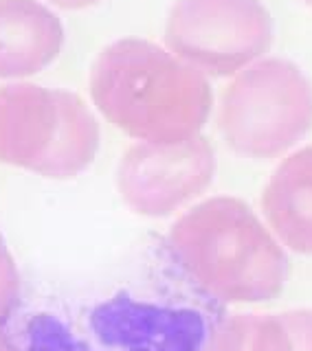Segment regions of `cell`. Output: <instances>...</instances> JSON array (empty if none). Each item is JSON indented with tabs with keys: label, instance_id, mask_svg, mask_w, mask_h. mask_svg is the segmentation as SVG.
Masks as SVG:
<instances>
[{
	"label": "cell",
	"instance_id": "1",
	"mask_svg": "<svg viewBox=\"0 0 312 351\" xmlns=\"http://www.w3.org/2000/svg\"><path fill=\"white\" fill-rule=\"evenodd\" d=\"M91 99L108 123L156 143L200 134L214 106L205 73L141 38L119 40L99 53Z\"/></svg>",
	"mask_w": 312,
	"mask_h": 351
},
{
	"label": "cell",
	"instance_id": "2",
	"mask_svg": "<svg viewBox=\"0 0 312 351\" xmlns=\"http://www.w3.org/2000/svg\"><path fill=\"white\" fill-rule=\"evenodd\" d=\"M172 246L185 268L211 290L238 296L275 292L286 257L251 208L236 197H211L172 228Z\"/></svg>",
	"mask_w": 312,
	"mask_h": 351
},
{
	"label": "cell",
	"instance_id": "3",
	"mask_svg": "<svg viewBox=\"0 0 312 351\" xmlns=\"http://www.w3.org/2000/svg\"><path fill=\"white\" fill-rule=\"evenodd\" d=\"M99 123L75 93L0 86V162L47 178H73L93 162Z\"/></svg>",
	"mask_w": 312,
	"mask_h": 351
},
{
	"label": "cell",
	"instance_id": "4",
	"mask_svg": "<svg viewBox=\"0 0 312 351\" xmlns=\"http://www.w3.org/2000/svg\"><path fill=\"white\" fill-rule=\"evenodd\" d=\"M218 128L242 158H277L312 128V84L288 60L247 66L222 95Z\"/></svg>",
	"mask_w": 312,
	"mask_h": 351
},
{
	"label": "cell",
	"instance_id": "5",
	"mask_svg": "<svg viewBox=\"0 0 312 351\" xmlns=\"http://www.w3.org/2000/svg\"><path fill=\"white\" fill-rule=\"evenodd\" d=\"M220 310L196 285L119 290L86 312L84 329L106 351H209Z\"/></svg>",
	"mask_w": 312,
	"mask_h": 351
},
{
	"label": "cell",
	"instance_id": "6",
	"mask_svg": "<svg viewBox=\"0 0 312 351\" xmlns=\"http://www.w3.org/2000/svg\"><path fill=\"white\" fill-rule=\"evenodd\" d=\"M271 42L273 20L262 0H178L165 27L167 49L211 77L244 71Z\"/></svg>",
	"mask_w": 312,
	"mask_h": 351
},
{
	"label": "cell",
	"instance_id": "7",
	"mask_svg": "<svg viewBox=\"0 0 312 351\" xmlns=\"http://www.w3.org/2000/svg\"><path fill=\"white\" fill-rule=\"evenodd\" d=\"M216 173V154L205 136L183 141H141L121 158L117 186L143 215H167L203 193Z\"/></svg>",
	"mask_w": 312,
	"mask_h": 351
},
{
	"label": "cell",
	"instance_id": "8",
	"mask_svg": "<svg viewBox=\"0 0 312 351\" xmlns=\"http://www.w3.org/2000/svg\"><path fill=\"white\" fill-rule=\"evenodd\" d=\"M64 44L60 18L38 0H0V80H25L53 64Z\"/></svg>",
	"mask_w": 312,
	"mask_h": 351
},
{
	"label": "cell",
	"instance_id": "9",
	"mask_svg": "<svg viewBox=\"0 0 312 351\" xmlns=\"http://www.w3.org/2000/svg\"><path fill=\"white\" fill-rule=\"evenodd\" d=\"M262 206L284 244L312 252V145L282 160L266 184Z\"/></svg>",
	"mask_w": 312,
	"mask_h": 351
},
{
	"label": "cell",
	"instance_id": "10",
	"mask_svg": "<svg viewBox=\"0 0 312 351\" xmlns=\"http://www.w3.org/2000/svg\"><path fill=\"white\" fill-rule=\"evenodd\" d=\"M7 351H106L84 325L55 310H29L7 314L0 321Z\"/></svg>",
	"mask_w": 312,
	"mask_h": 351
},
{
	"label": "cell",
	"instance_id": "11",
	"mask_svg": "<svg viewBox=\"0 0 312 351\" xmlns=\"http://www.w3.org/2000/svg\"><path fill=\"white\" fill-rule=\"evenodd\" d=\"M14 285H16L14 263H11V257L3 244V237H0V310H7V296L14 292Z\"/></svg>",
	"mask_w": 312,
	"mask_h": 351
},
{
	"label": "cell",
	"instance_id": "12",
	"mask_svg": "<svg viewBox=\"0 0 312 351\" xmlns=\"http://www.w3.org/2000/svg\"><path fill=\"white\" fill-rule=\"evenodd\" d=\"M49 3L60 9H66V11H80V9L95 7L102 3V0H49Z\"/></svg>",
	"mask_w": 312,
	"mask_h": 351
},
{
	"label": "cell",
	"instance_id": "13",
	"mask_svg": "<svg viewBox=\"0 0 312 351\" xmlns=\"http://www.w3.org/2000/svg\"><path fill=\"white\" fill-rule=\"evenodd\" d=\"M306 3H308V5H310V7H312V0H306Z\"/></svg>",
	"mask_w": 312,
	"mask_h": 351
}]
</instances>
